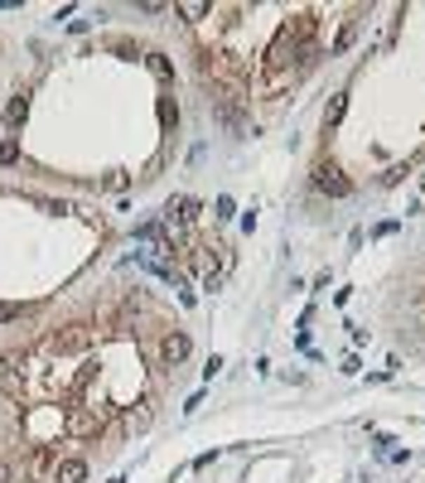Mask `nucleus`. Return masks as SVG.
<instances>
[{"mask_svg":"<svg viewBox=\"0 0 425 483\" xmlns=\"http://www.w3.org/2000/svg\"><path fill=\"white\" fill-rule=\"evenodd\" d=\"M189 353H194V343H189V334H179V329L160 339V362H165V367H174V362H184Z\"/></svg>","mask_w":425,"mask_h":483,"instance_id":"nucleus-1","label":"nucleus"},{"mask_svg":"<svg viewBox=\"0 0 425 483\" xmlns=\"http://www.w3.org/2000/svg\"><path fill=\"white\" fill-rule=\"evenodd\" d=\"M87 343H92V334H87L83 324H68L63 334H53V343H48V348H53V353H83Z\"/></svg>","mask_w":425,"mask_h":483,"instance_id":"nucleus-2","label":"nucleus"},{"mask_svg":"<svg viewBox=\"0 0 425 483\" xmlns=\"http://www.w3.org/2000/svg\"><path fill=\"white\" fill-rule=\"evenodd\" d=\"M314 184H319L329 198H348V193H353V184H348V179H343L334 165H319V170H314Z\"/></svg>","mask_w":425,"mask_h":483,"instance_id":"nucleus-3","label":"nucleus"},{"mask_svg":"<svg viewBox=\"0 0 425 483\" xmlns=\"http://www.w3.org/2000/svg\"><path fill=\"white\" fill-rule=\"evenodd\" d=\"M97 430H102V416H92V411H83V406H73V411H68V435L92 440Z\"/></svg>","mask_w":425,"mask_h":483,"instance_id":"nucleus-4","label":"nucleus"},{"mask_svg":"<svg viewBox=\"0 0 425 483\" xmlns=\"http://www.w3.org/2000/svg\"><path fill=\"white\" fill-rule=\"evenodd\" d=\"M53 483H87V464H83V459H58Z\"/></svg>","mask_w":425,"mask_h":483,"instance_id":"nucleus-5","label":"nucleus"},{"mask_svg":"<svg viewBox=\"0 0 425 483\" xmlns=\"http://www.w3.org/2000/svg\"><path fill=\"white\" fill-rule=\"evenodd\" d=\"M150 421H155V401H150V396H145L135 411H126V430H145Z\"/></svg>","mask_w":425,"mask_h":483,"instance_id":"nucleus-6","label":"nucleus"},{"mask_svg":"<svg viewBox=\"0 0 425 483\" xmlns=\"http://www.w3.org/2000/svg\"><path fill=\"white\" fill-rule=\"evenodd\" d=\"M343 111H348V92H339V97L329 102V111H324V131H334V126H339Z\"/></svg>","mask_w":425,"mask_h":483,"instance_id":"nucleus-7","label":"nucleus"},{"mask_svg":"<svg viewBox=\"0 0 425 483\" xmlns=\"http://www.w3.org/2000/svg\"><path fill=\"white\" fill-rule=\"evenodd\" d=\"M25 111H29V102H25V92H20V97L10 102V111H5V121H10V126H20V121H25Z\"/></svg>","mask_w":425,"mask_h":483,"instance_id":"nucleus-8","label":"nucleus"},{"mask_svg":"<svg viewBox=\"0 0 425 483\" xmlns=\"http://www.w3.org/2000/svg\"><path fill=\"white\" fill-rule=\"evenodd\" d=\"M208 10H212V5H203V0H194V5H179V15H184V20H203Z\"/></svg>","mask_w":425,"mask_h":483,"instance_id":"nucleus-9","label":"nucleus"},{"mask_svg":"<svg viewBox=\"0 0 425 483\" xmlns=\"http://www.w3.org/2000/svg\"><path fill=\"white\" fill-rule=\"evenodd\" d=\"M212 208H217V213H212V218H232V213H237V203H232V198H227V193H222V198H217V203H212Z\"/></svg>","mask_w":425,"mask_h":483,"instance_id":"nucleus-10","label":"nucleus"},{"mask_svg":"<svg viewBox=\"0 0 425 483\" xmlns=\"http://www.w3.org/2000/svg\"><path fill=\"white\" fill-rule=\"evenodd\" d=\"M10 377H15V358H10V353H0V387H5Z\"/></svg>","mask_w":425,"mask_h":483,"instance_id":"nucleus-11","label":"nucleus"},{"mask_svg":"<svg viewBox=\"0 0 425 483\" xmlns=\"http://www.w3.org/2000/svg\"><path fill=\"white\" fill-rule=\"evenodd\" d=\"M150 68H155L160 78H170V58H165V53H150Z\"/></svg>","mask_w":425,"mask_h":483,"instance_id":"nucleus-12","label":"nucleus"},{"mask_svg":"<svg viewBox=\"0 0 425 483\" xmlns=\"http://www.w3.org/2000/svg\"><path fill=\"white\" fill-rule=\"evenodd\" d=\"M20 309H25V305H0V324H10V319H20Z\"/></svg>","mask_w":425,"mask_h":483,"instance_id":"nucleus-13","label":"nucleus"},{"mask_svg":"<svg viewBox=\"0 0 425 483\" xmlns=\"http://www.w3.org/2000/svg\"><path fill=\"white\" fill-rule=\"evenodd\" d=\"M0 483H15V464L10 459H0Z\"/></svg>","mask_w":425,"mask_h":483,"instance_id":"nucleus-14","label":"nucleus"}]
</instances>
